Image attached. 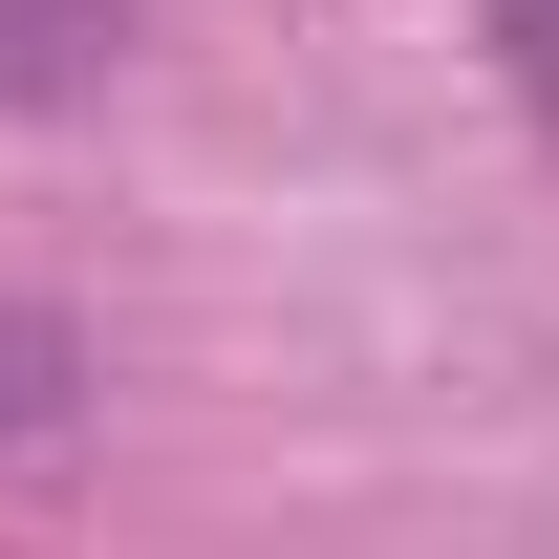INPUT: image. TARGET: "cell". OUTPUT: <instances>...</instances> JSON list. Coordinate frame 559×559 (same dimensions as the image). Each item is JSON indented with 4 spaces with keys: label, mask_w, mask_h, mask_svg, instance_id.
<instances>
[{
    "label": "cell",
    "mask_w": 559,
    "mask_h": 559,
    "mask_svg": "<svg viewBox=\"0 0 559 559\" xmlns=\"http://www.w3.org/2000/svg\"><path fill=\"white\" fill-rule=\"evenodd\" d=\"M474 22H495V66H516V108L559 130V0H474Z\"/></svg>",
    "instance_id": "1"
}]
</instances>
